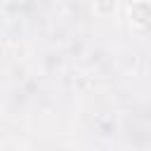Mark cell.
I'll list each match as a JSON object with an SVG mask.
<instances>
[{
  "label": "cell",
  "instance_id": "6da1fadb",
  "mask_svg": "<svg viewBox=\"0 0 151 151\" xmlns=\"http://www.w3.org/2000/svg\"><path fill=\"white\" fill-rule=\"evenodd\" d=\"M116 7H118V0H94V14H99V17L113 14Z\"/></svg>",
  "mask_w": 151,
  "mask_h": 151
}]
</instances>
